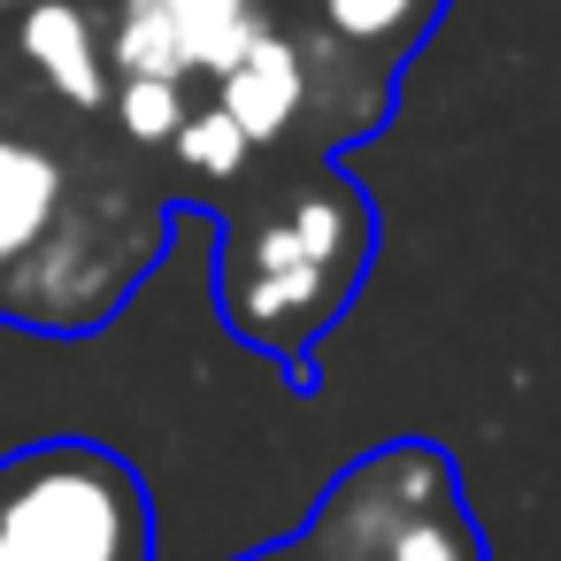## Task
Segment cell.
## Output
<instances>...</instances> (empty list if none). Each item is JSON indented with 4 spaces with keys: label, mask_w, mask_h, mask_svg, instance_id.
I'll return each mask as SVG.
<instances>
[{
    "label": "cell",
    "mask_w": 561,
    "mask_h": 561,
    "mask_svg": "<svg viewBox=\"0 0 561 561\" xmlns=\"http://www.w3.org/2000/svg\"><path fill=\"white\" fill-rule=\"evenodd\" d=\"M170 147H178V162L193 170V178H239V162H247V131L224 116V108H185L178 116V131H170Z\"/></svg>",
    "instance_id": "cell-11"
},
{
    "label": "cell",
    "mask_w": 561,
    "mask_h": 561,
    "mask_svg": "<svg viewBox=\"0 0 561 561\" xmlns=\"http://www.w3.org/2000/svg\"><path fill=\"white\" fill-rule=\"evenodd\" d=\"M62 201H70V170L47 147L0 131V285H9V270L47 239V224L62 216Z\"/></svg>",
    "instance_id": "cell-7"
},
{
    "label": "cell",
    "mask_w": 561,
    "mask_h": 561,
    "mask_svg": "<svg viewBox=\"0 0 561 561\" xmlns=\"http://www.w3.org/2000/svg\"><path fill=\"white\" fill-rule=\"evenodd\" d=\"M362 208L339 185H308L300 201H285V216H270L247 254L224 277L231 323L247 339H293L300 323L331 316V300L346 293L354 262H362Z\"/></svg>",
    "instance_id": "cell-2"
},
{
    "label": "cell",
    "mask_w": 561,
    "mask_h": 561,
    "mask_svg": "<svg viewBox=\"0 0 561 561\" xmlns=\"http://www.w3.org/2000/svg\"><path fill=\"white\" fill-rule=\"evenodd\" d=\"M154 9H162V24L178 32L185 70H201V78H216V70L262 32V0H154Z\"/></svg>",
    "instance_id": "cell-8"
},
{
    "label": "cell",
    "mask_w": 561,
    "mask_h": 561,
    "mask_svg": "<svg viewBox=\"0 0 561 561\" xmlns=\"http://www.w3.org/2000/svg\"><path fill=\"white\" fill-rule=\"evenodd\" d=\"M16 47L70 108H101L108 101V55H101V32H93V16L78 9V0H24Z\"/></svg>",
    "instance_id": "cell-6"
},
{
    "label": "cell",
    "mask_w": 561,
    "mask_h": 561,
    "mask_svg": "<svg viewBox=\"0 0 561 561\" xmlns=\"http://www.w3.org/2000/svg\"><path fill=\"white\" fill-rule=\"evenodd\" d=\"M154 515L139 477L85 446L47 438L0 461V561H147Z\"/></svg>",
    "instance_id": "cell-1"
},
{
    "label": "cell",
    "mask_w": 561,
    "mask_h": 561,
    "mask_svg": "<svg viewBox=\"0 0 561 561\" xmlns=\"http://www.w3.org/2000/svg\"><path fill=\"white\" fill-rule=\"evenodd\" d=\"M0 9H24V0H0Z\"/></svg>",
    "instance_id": "cell-14"
},
{
    "label": "cell",
    "mask_w": 561,
    "mask_h": 561,
    "mask_svg": "<svg viewBox=\"0 0 561 561\" xmlns=\"http://www.w3.org/2000/svg\"><path fill=\"white\" fill-rule=\"evenodd\" d=\"M154 254V231H124V216L101 208H78L62 201V216L47 224V239L9 270L16 285H0V308L39 323V331H78V323H101L116 308V293L139 277V262Z\"/></svg>",
    "instance_id": "cell-4"
},
{
    "label": "cell",
    "mask_w": 561,
    "mask_h": 561,
    "mask_svg": "<svg viewBox=\"0 0 561 561\" xmlns=\"http://www.w3.org/2000/svg\"><path fill=\"white\" fill-rule=\"evenodd\" d=\"M308 553L323 561H484L469 515L454 507V477L431 446H392L362 461L316 515Z\"/></svg>",
    "instance_id": "cell-3"
},
{
    "label": "cell",
    "mask_w": 561,
    "mask_h": 561,
    "mask_svg": "<svg viewBox=\"0 0 561 561\" xmlns=\"http://www.w3.org/2000/svg\"><path fill=\"white\" fill-rule=\"evenodd\" d=\"M101 55H108L116 78H193L185 55H178V32L162 24L154 0H116V24H108Z\"/></svg>",
    "instance_id": "cell-9"
},
{
    "label": "cell",
    "mask_w": 561,
    "mask_h": 561,
    "mask_svg": "<svg viewBox=\"0 0 561 561\" xmlns=\"http://www.w3.org/2000/svg\"><path fill=\"white\" fill-rule=\"evenodd\" d=\"M216 108L247 131V147H270L300 124L308 108V55L285 39V32H254L224 70H216Z\"/></svg>",
    "instance_id": "cell-5"
},
{
    "label": "cell",
    "mask_w": 561,
    "mask_h": 561,
    "mask_svg": "<svg viewBox=\"0 0 561 561\" xmlns=\"http://www.w3.org/2000/svg\"><path fill=\"white\" fill-rule=\"evenodd\" d=\"M270 561H323V553H270Z\"/></svg>",
    "instance_id": "cell-13"
},
{
    "label": "cell",
    "mask_w": 561,
    "mask_h": 561,
    "mask_svg": "<svg viewBox=\"0 0 561 561\" xmlns=\"http://www.w3.org/2000/svg\"><path fill=\"white\" fill-rule=\"evenodd\" d=\"M108 108L139 147H162L185 116V78H124V85H108Z\"/></svg>",
    "instance_id": "cell-10"
},
{
    "label": "cell",
    "mask_w": 561,
    "mask_h": 561,
    "mask_svg": "<svg viewBox=\"0 0 561 561\" xmlns=\"http://www.w3.org/2000/svg\"><path fill=\"white\" fill-rule=\"evenodd\" d=\"M431 0H323V24L339 47H392Z\"/></svg>",
    "instance_id": "cell-12"
}]
</instances>
